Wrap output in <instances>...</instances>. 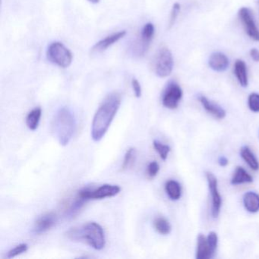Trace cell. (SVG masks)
Returning a JSON list of instances; mask_svg holds the SVG:
<instances>
[{
  "mask_svg": "<svg viewBox=\"0 0 259 259\" xmlns=\"http://www.w3.org/2000/svg\"><path fill=\"white\" fill-rule=\"evenodd\" d=\"M200 103H201L202 107H204V110L210 113V115L217 119H223L226 116V112L222 107H220L217 104L209 101L206 97L203 95H200L198 97Z\"/></svg>",
  "mask_w": 259,
  "mask_h": 259,
  "instance_id": "cell-14",
  "label": "cell"
},
{
  "mask_svg": "<svg viewBox=\"0 0 259 259\" xmlns=\"http://www.w3.org/2000/svg\"><path fill=\"white\" fill-rule=\"evenodd\" d=\"M207 242L211 248L212 251L215 254L217 247H218V235L214 232H210L207 237Z\"/></svg>",
  "mask_w": 259,
  "mask_h": 259,
  "instance_id": "cell-30",
  "label": "cell"
},
{
  "mask_svg": "<svg viewBox=\"0 0 259 259\" xmlns=\"http://www.w3.org/2000/svg\"><path fill=\"white\" fill-rule=\"evenodd\" d=\"M243 204L245 208L250 213L259 210V195L255 192H248L244 195Z\"/></svg>",
  "mask_w": 259,
  "mask_h": 259,
  "instance_id": "cell-17",
  "label": "cell"
},
{
  "mask_svg": "<svg viewBox=\"0 0 259 259\" xmlns=\"http://www.w3.org/2000/svg\"><path fill=\"white\" fill-rule=\"evenodd\" d=\"M180 9H181V6L178 3H176L174 6H172V10H171L170 16H169V28L174 26L175 24L176 20H177V17H178L179 13L180 12Z\"/></svg>",
  "mask_w": 259,
  "mask_h": 259,
  "instance_id": "cell-29",
  "label": "cell"
},
{
  "mask_svg": "<svg viewBox=\"0 0 259 259\" xmlns=\"http://www.w3.org/2000/svg\"><path fill=\"white\" fill-rule=\"evenodd\" d=\"M132 87H133V92H134L136 98H141V96H142V86L136 78H133L132 80Z\"/></svg>",
  "mask_w": 259,
  "mask_h": 259,
  "instance_id": "cell-31",
  "label": "cell"
},
{
  "mask_svg": "<svg viewBox=\"0 0 259 259\" xmlns=\"http://www.w3.org/2000/svg\"><path fill=\"white\" fill-rule=\"evenodd\" d=\"M248 105L250 110L254 113L259 112V95L257 93H252L248 96Z\"/></svg>",
  "mask_w": 259,
  "mask_h": 259,
  "instance_id": "cell-27",
  "label": "cell"
},
{
  "mask_svg": "<svg viewBox=\"0 0 259 259\" xmlns=\"http://www.w3.org/2000/svg\"><path fill=\"white\" fill-rule=\"evenodd\" d=\"M126 34V31H121L119 32L114 33V34H110L107 36L105 38L98 41L95 46L92 48V54H98L104 52L106 50L108 49L110 46L119 41L120 39L124 37Z\"/></svg>",
  "mask_w": 259,
  "mask_h": 259,
  "instance_id": "cell-12",
  "label": "cell"
},
{
  "mask_svg": "<svg viewBox=\"0 0 259 259\" xmlns=\"http://www.w3.org/2000/svg\"><path fill=\"white\" fill-rule=\"evenodd\" d=\"M183 98V90L176 81H169L163 92L162 103L168 109L177 108Z\"/></svg>",
  "mask_w": 259,
  "mask_h": 259,
  "instance_id": "cell-8",
  "label": "cell"
},
{
  "mask_svg": "<svg viewBox=\"0 0 259 259\" xmlns=\"http://www.w3.org/2000/svg\"><path fill=\"white\" fill-rule=\"evenodd\" d=\"M153 145H154V149L156 150V151L160 155V158L163 160H166V158H167L168 154H169V151H170V148L168 145H163L161 142L157 140L154 141Z\"/></svg>",
  "mask_w": 259,
  "mask_h": 259,
  "instance_id": "cell-25",
  "label": "cell"
},
{
  "mask_svg": "<svg viewBox=\"0 0 259 259\" xmlns=\"http://www.w3.org/2000/svg\"><path fill=\"white\" fill-rule=\"evenodd\" d=\"M165 190L169 198L174 201L179 200L181 197L182 189L180 183L175 180H169L165 185Z\"/></svg>",
  "mask_w": 259,
  "mask_h": 259,
  "instance_id": "cell-19",
  "label": "cell"
},
{
  "mask_svg": "<svg viewBox=\"0 0 259 259\" xmlns=\"http://www.w3.org/2000/svg\"><path fill=\"white\" fill-rule=\"evenodd\" d=\"M57 222V216L54 212H48L39 217L34 224V232L37 234L46 233L51 230Z\"/></svg>",
  "mask_w": 259,
  "mask_h": 259,
  "instance_id": "cell-11",
  "label": "cell"
},
{
  "mask_svg": "<svg viewBox=\"0 0 259 259\" xmlns=\"http://www.w3.org/2000/svg\"><path fill=\"white\" fill-rule=\"evenodd\" d=\"M28 249V245L26 243H21L16 245L15 248H12L10 251L7 253V258H13L16 256L20 255L22 253L26 252Z\"/></svg>",
  "mask_w": 259,
  "mask_h": 259,
  "instance_id": "cell-26",
  "label": "cell"
},
{
  "mask_svg": "<svg viewBox=\"0 0 259 259\" xmlns=\"http://www.w3.org/2000/svg\"><path fill=\"white\" fill-rule=\"evenodd\" d=\"M208 65L210 69L215 72H224L228 68L229 59L223 53H213L209 57Z\"/></svg>",
  "mask_w": 259,
  "mask_h": 259,
  "instance_id": "cell-13",
  "label": "cell"
},
{
  "mask_svg": "<svg viewBox=\"0 0 259 259\" xmlns=\"http://www.w3.org/2000/svg\"><path fill=\"white\" fill-rule=\"evenodd\" d=\"M214 255V253L212 251L207 238L204 235L200 234L198 237V243H197V259H210Z\"/></svg>",
  "mask_w": 259,
  "mask_h": 259,
  "instance_id": "cell-15",
  "label": "cell"
},
{
  "mask_svg": "<svg viewBox=\"0 0 259 259\" xmlns=\"http://www.w3.org/2000/svg\"><path fill=\"white\" fill-rule=\"evenodd\" d=\"M42 110L40 107H36L33 109L26 117V125L30 130H37L40 123V118H41Z\"/></svg>",
  "mask_w": 259,
  "mask_h": 259,
  "instance_id": "cell-18",
  "label": "cell"
},
{
  "mask_svg": "<svg viewBox=\"0 0 259 259\" xmlns=\"http://www.w3.org/2000/svg\"><path fill=\"white\" fill-rule=\"evenodd\" d=\"M174 69V57L169 48L161 47L157 51L154 60V71L157 76L166 78Z\"/></svg>",
  "mask_w": 259,
  "mask_h": 259,
  "instance_id": "cell-5",
  "label": "cell"
},
{
  "mask_svg": "<svg viewBox=\"0 0 259 259\" xmlns=\"http://www.w3.org/2000/svg\"><path fill=\"white\" fill-rule=\"evenodd\" d=\"M121 188L117 185L104 184L97 189L84 187L78 191L79 194L86 200H101L116 196L120 192Z\"/></svg>",
  "mask_w": 259,
  "mask_h": 259,
  "instance_id": "cell-6",
  "label": "cell"
},
{
  "mask_svg": "<svg viewBox=\"0 0 259 259\" xmlns=\"http://www.w3.org/2000/svg\"><path fill=\"white\" fill-rule=\"evenodd\" d=\"M155 28L152 23L144 25L139 38L133 44V52L136 57H143L149 49L151 41L154 38Z\"/></svg>",
  "mask_w": 259,
  "mask_h": 259,
  "instance_id": "cell-7",
  "label": "cell"
},
{
  "mask_svg": "<svg viewBox=\"0 0 259 259\" xmlns=\"http://www.w3.org/2000/svg\"><path fill=\"white\" fill-rule=\"evenodd\" d=\"M121 104V95L113 92L107 95L97 110L92 125V138L99 142L104 138L110 128Z\"/></svg>",
  "mask_w": 259,
  "mask_h": 259,
  "instance_id": "cell-1",
  "label": "cell"
},
{
  "mask_svg": "<svg viewBox=\"0 0 259 259\" xmlns=\"http://www.w3.org/2000/svg\"><path fill=\"white\" fill-rule=\"evenodd\" d=\"M47 56L51 63L64 69L70 66L73 59L72 52L60 42L51 44L48 47Z\"/></svg>",
  "mask_w": 259,
  "mask_h": 259,
  "instance_id": "cell-4",
  "label": "cell"
},
{
  "mask_svg": "<svg viewBox=\"0 0 259 259\" xmlns=\"http://www.w3.org/2000/svg\"><path fill=\"white\" fill-rule=\"evenodd\" d=\"M89 2L92 3V4H96L99 3L100 0H88Z\"/></svg>",
  "mask_w": 259,
  "mask_h": 259,
  "instance_id": "cell-34",
  "label": "cell"
},
{
  "mask_svg": "<svg viewBox=\"0 0 259 259\" xmlns=\"http://www.w3.org/2000/svg\"><path fill=\"white\" fill-rule=\"evenodd\" d=\"M219 163L221 166H227V165L228 164V160H227L226 157H221V158L219 159Z\"/></svg>",
  "mask_w": 259,
  "mask_h": 259,
  "instance_id": "cell-33",
  "label": "cell"
},
{
  "mask_svg": "<svg viewBox=\"0 0 259 259\" xmlns=\"http://www.w3.org/2000/svg\"><path fill=\"white\" fill-rule=\"evenodd\" d=\"M160 166L157 162H151L147 167V177L148 179H154L158 174Z\"/></svg>",
  "mask_w": 259,
  "mask_h": 259,
  "instance_id": "cell-28",
  "label": "cell"
},
{
  "mask_svg": "<svg viewBox=\"0 0 259 259\" xmlns=\"http://www.w3.org/2000/svg\"><path fill=\"white\" fill-rule=\"evenodd\" d=\"M136 157H137V151L135 148H130L127 150L124 157L123 163L122 165V171L127 170L133 167L136 163Z\"/></svg>",
  "mask_w": 259,
  "mask_h": 259,
  "instance_id": "cell-24",
  "label": "cell"
},
{
  "mask_svg": "<svg viewBox=\"0 0 259 259\" xmlns=\"http://www.w3.org/2000/svg\"><path fill=\"white\" fill-rule=\"evenodd\" d=\"M234 74L242 87L245 88L248 84V71L245 62L236 60L234 65Z\"/></svg>",
  "mask_w": 259,
  "mask_h": 259,
  "instance_id": "cell-16",
  "label": "cell"
},
{
  "mask_svg": "<svg viewBox=\"0 0 259 259\" xmlns=\"http://www.w3.org/2000/svg\"><path fill=\"white\" fill-rule=\"evenodd\" d=\"M241 157H242L247 164L253 170H257L259 169V162L256 158L254 154L251 152V150L248 147H242L240 151Z\"/></svg>",
  "mask_w": 259,
  "mask_h": 259,
  "instance_id": "cell-20",
  "label": "cell"
},
{
  "mask_svg": "<svg viewBox=\"0 0 259 259\" xmlns=\"http://www.w3.org/2000/svg\"><path fill=\"white\" fill-rule=\"evenodd\" d=\"M250 56L254 62H259V51L256 48H252L250 51Z\"/></svg>",
  "mask_w": 259,
  "mask_h": 259,
  "instance_id": "cell-32",
  "label": "cell"
},
{
  "mask_svg": "<svg viewBox=\"0 0 259 259\" xmlns=\"http://www.w3.org/2000/svg\"><path fill=\"white\" fill-rule=\"evenodd\" d=\"M66 236L75 242H86L95 250H101L105 247L104 229L96 222H89L81 227L71 228L66 233Z\"/></svg>",
  "mask_w": 259,
  "mask_h": 259,
  "instance_id": "cell-2",
  "label": "cell"
},
{
  "mask_svg": "<svg viewBox=\"0 0 259 259\" xmlns=\"http://www.w3.org/2000/svg\"><path fill=\"white\" fill-rule=\"evenodd\" d=\"M87 201L88 200L83 198L79 194L77 193L76 196L75 197V199L71 203L69 209L67 210L68 216H69V218H74V217L76 216V215L79 213L80 210L84 207V204H85Z\"/></svg>",
  "mask_w": 259,
  "mask_h": 259,
  "instance_id": "cell-22",
  "label": "cell"
},
{
  "mask_svg": "<svg viewBox=\"0 0 259 259\" xmlns=\"http://www.w3.org/2000/svg\"><path fill=\"white\" fill-rule=\"evenodd\" d=\"M257 4H258V7H259V0H257Z\"/></svg>",
  "mask_w": 259,
  "mask_h": 259,
  "instance_id": "cell-35",
  "label": "cell"
},
{
  "mask_svg": "<svg viewBox=\"0 0 259 259\" xmlns=\"http://www.w3.org/2000/svg\"><path fill=\"white\" fill-rule=\"evenodd\" d=\"M206 178L208 183L209 191L211 195L212 207L211 213L213 218H216L219 216L222 205V198L218 190V180L215 176L210 172H206Z\"/></svg>",
  "mask_w": 259,
  "mask_h": 259,
  "instance_id": "cell-10",
  "label": "cell"
},
{
  "mask_svg": "<svg viewBox=\"0 0 259 259\" xmlns=\"http://www.w3.org/2000/svg\"><path fill=\"white\" fill-rule=\"evenodd\" d=\"M252 181V177L246 172L244 168L237 166L234 174H233V178H232L231 183L233 185H239L251 183Z\"/></svg>",
  "mask_w": 259,
  "mask_h": 259,
  "instance_id": "cell-21",
  "label": "cell"
},
{
  "mask_svg": "<svg viewBox=\"0 0 259 259\" xmlns=\"http://www.w3.org/2000/svg\"><path fill=\"white\" fill-rule=\"evenodd\" d=\"M52 130L60 145L66 146L72 140L76 130L75 115L67 107L60 109L53 120Z\"/></svg>",
  "mask_w": 259,
  "mask_h": 259,
  "instance_id": "cell-3",
  "label": "cell"
},
{
  "mask_svg": "<svg viewBox=\"0 0 259 259\" xmlns=\"http://www.w3.org/2000/svg\"><path fill=\"white\" fill-rule=\"evenodd\" d=\"M154 227L156 231L161 235H168L171 231V225L166 218L159 217L154 221Z\"/></svg>",
  "mask_w": 259,
  "mask_h": 259,
  "instance_id": "cell-23",
  "label": "cell"
},
{
  "mask_svg": "<svg viewBox=\"0 0 259 259\" xmlns=\"http://www.w3.org/2000/svg\"><path fill=\"white\" fill-rule=\"evenodd\" d=\"M238 16L247 35L254 41L259 42V29L251 10L247 7H242L239 10Z\"/></svg>",
  "mask_w": 259,
  "mask_h": 259,
  "instance_id": "cell-9",
  "label": "cell"
}]
</instances>
